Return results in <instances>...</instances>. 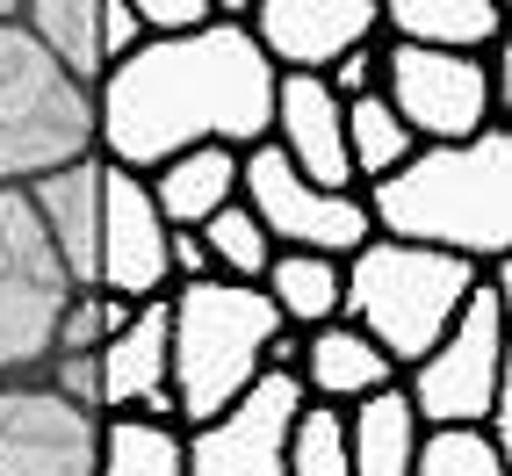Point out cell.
Masks as SVG:
<instances>
[{"label": "cell", "mask_w": 512, "mask_h": 476, "mask_svg": "<svg viewBox=\"0 0 512 476\" xmlns=\"http://www.w3.org/2000/svg\"><path fill=\"white\" fill-rule=\"evenodd\" d=\"M267 116H275V65L238 22H210L195 37H145L138 58L94 80V152L138 181L195 145H267Z\"/></svg>", "instance_id": "obj_1"}, {"label": "cell", "mask_w": 512, "mask_h": 476, "mask_svg": "<svg viewBox=\"0 0 512 476\" xmlns=\"http://www.w3.org/2000/svg\"><path fill=\"white\" fill-rule=\"evenodd\" d=\"M361 202L375 238L498 267L512 253V130L491 123L469 145H419L390 181L361 188Z\"/></svg>", "instance_id": "obj_2"}, {"label": "cell", "mask_w": 512, "mask_h": 476, "mask_svg": "<svg viewBox=\"0 0 512 476\" xmlns=\"http://www.w3.org/2000/svg\"><path fill=\"white\" fill-rule=\"evenodd\" d=\"M282 332L275 303L238 282H181L166 289V397H174V426L195 433L217 412H231L267 368V339Z\"/></svg>", "instance_id": "obj_3"}, {"label": "cell", "mask_w": 512, "mask_h": 476, "mask_svg": "<svg viewBox=\"0 0 512 476\" xmlns=\"http://www.w3.org/2000/svg\"><path fill=\"white\" fill-rule=\"evenodd\" d=\"M484 289V267L433 253V246H397V238H368L354 260H339V318L361 339L383 347V361L419 368L433 339L462 318V303Z\"/></svg>", "instance_id": "obj_4"}, {"label": "cell", "mask_w": 512, "mask_h": 476, "mask_svg": "<svg viewBox=\"0 0 512 476\" xmlns=\"http://www.w3.org/2000/svg\"><path fill=\"white\" fill-rule=\"evenodd\" d=\"M94 152V94L37 51L22 22H0V188H29Z\"/></svg>", "instance_id": "obj_5"}, {"label": "cell", "mask_w": 512, "mask_h": 476, "mask_svg": "<svg viewBox=\"0 0 512 476\" xmlns=\"http://www.w3.org/2000/svg\"><path fill=\"white\" fill-rule=\"evenodd\" d=\"M80 289L65 282L51 238L22 188H0V383L37 376L51 361L58 318Z\"/></svg>", "instance_id": "obj_6"}, {"label": "cell", "mask_w": 512, "mask_h": 476, "mask_svg": "<svg viewBox=\"0 0 512 476\" xmlns=\"http://www.w3.org/2000/svg\"><path fill=\"white\" fill-rule=\"evenodd\" d=\"M505 383H512V368H505V296L484 282L462 303V318L433 339V354L419 368H404L397 390L412 397L419 426H484Z\"/></svg>", "instance_id": "obj_7"}, {"label": "cell", "mask_w": 512, "mask_h": 476, "mask_svg": "<svg viewBox=\"0 0 512 476\" xmlns=\"http://www.w3.org/2000/svg\"><path fill=\"white\" fill-rule=\"evenodd\" d=\"M238 202H246V210L260 217V231H267V246H275V253L354 260L368 238H375L361 188H354V195H325V188L303 181L275 145L238 152Z\"/></svg>", "instance_id": "obj_8"}, {"label": "cell", "mask_w": 512, "mask_h": 476, "mask_svg": "<svg viewBox=\"0 0 512 476\" xmlns=\"http://www.w3.org/2000/svg\"><path fill=\"white\" fill-rule=\"evenodd\" d=\"M383 101L412 130V145H469L498 123L484 58L419 51V44H390V37H383Z\"/></svg>", "instance_id": "obj_9"}, {"label": "cell", "mask_w": 512, "mask_h": 476, "mask_svg": "<svg viewBox=\"0 0 512 476\" xmlns=\"http://www.w3.org/2000/svg\"><path fill=\"white\" fill-rule=\"evenodd\" d=\"M101 419L44 390L37 376L0 383V476H94Z\"/></svg>", "instance_id": "obj_10"}, {"label": "cell", "mask_w": 512, "mask_h": 476, "mask_svg": "<svg viewBox=\"0 0 512 476\" xmlns=\"http://www.w3.org/2000/svg\"><path fill=\"white\" fill-rule=\"evenodd\" d=\"M296 376H260L246 397L188 433V476H289V419H296Z\"/></svg>", "instance_id": "obj_11"}, {"label": "cell", "mask_w": 512, "mask_h": 476, "mask_svg": "<svg viewBox=\"0 0 512 476\" xmlns=\"http://www.w3.org/2000/svg\"><path fill=\"white\" fill-rule=\"evenodd\" d=\"M94 289L116 303H152L174 289L166 267V224L138 174H101V253H94Z\"/></svg>", "instance_id": "obj_12"}, {"label": "cell", "mask_w": 512, "mask_h": 476, "mask_svg": "<svg viewBox=\"0 0 512 476\" xmlns=\"http://www.w3.org/2000/svg\"><path fill=\"white\" fill-rule=\"evenodd\" d=\"M253 44L275 73H325L332 58L383 37L375 0H253Z\"/></svg>", "instance_id": "obj_13"}, {"label": "cell", "mask_w": 512, "mask_h": 476, "mask_svg": "<svg viewBox=\"0 0 512 476\" xmlns=\"http://www.w3.org/2000/svg\"><path fill=\"white\" fill-rule=\"evenodd\" d=\"M267 145H275L311 188H325V195H354L347 109L325 94V80H311V73H275V116H267Z\"/></svg>", "instance_id": "obj_14"}, {"label": "cell", "mask_w": 512, "mask_h": 476, "mask_svg": "<svg viewBox=\"0 0 512 476\" xmlns=\"http://www.w3.org/2000/svg\"><path fill=\"white\" fill-rule=\"evenodd\" d=\"M101 419L138 412V419H166L174 426V397H166V296L130 303L123 332L101 339Z\"/></svg>", "instance_id": "obj_15"}, {"label": "cell", "mask_w": 512, "mask_h": 476, "mask_svg": "<svg viewBox=\"0 0 512 476\" xmlns=\"http://www.w3.org/2000/svg\"><path fill=\"white\" fill-rule=\"evenodd\" d=\"M101 174H109V166H101V152H87V159H73V166H58V174H44V181L22 188L73 289H94V253H101Z\"/></svg>", "instance_id": "obj_16"}, {"label": "cell", "mask_w": 512, "mask_h": 476, "mask_svg": "<svg viewBox=\"0 0 512 476\" xmlns=\"http://www.w3.org/2000/svg\"><path fill=\"white\" fill-rule=\"evenodd\" d=\"M397 368L383 361V347L375 339H361L347 318H332L318 332H303V354H296V390L311 404H332V412H347V404L390 390Z\"/></svg>", "instance_id": "obj_17"}, {"label": "cell", "mask_w": 512, "mask_h": 476, "mask_svg": "<svg viewBox=\"0 0 512 476\" xmlns=\"http://www.w3.org/2000/svg\"><path fill=\"white\" fill-rule=\"evenodd\" d=\"M145 195H152V210L166 231H202L224 202H238V152L224 145H195L181 159H166L145 174Z\"/></svg>", "instance_id": "obj_18"}, {"label": "cell", "mask_w": 512, "mask_h": 476, "mask_svg": "<svg viewBox=\"0 0 512 476\" xmlns=\"http://www.w3.org/2000/svg\"><path fill=\"white\" fill-rule=\"evenodd\" d=\"M390 44H419V51H455V58H484L505 37L498 0H390L375 8Z\"/></svg>", "instance_id": "obj_19"}, {"label": "cell", "mask_w": 512, "mask_h": 476, "mask_svg": "<svg viewBox=\"0 0 512 476\" xmlns=\"http://www.w3.org/2000/svg\"><path fill=\"white\" fill-rule=\"evenodd\" d=\"M347 469L354 476H412V455H419V412H412V397H404L397 383L390 390H375L361 404H347Z\"/></svg>", "instance_id": "obj_20"}, {"label": "cell", "mask_w": 512, "mask_h": 476, "mask_svg": "<svg viewBox=\"0 0 512 476\" xmlns=\"http://www.w3.org/2000/svg\"><path fill=\"white\" fill-rule=\"evenodd\" d=\"M22 29L73 87L94 94V80L109 73L101 65V0H22Z\"/></svg>", "instance_id": "obj_21"}, {"label": "cell", "mask_w": 512, "mask_h": 476, "mask_svg": "<svg viewBox=\"0 0 512 476\" xmlns=\"http://www.w3.org/2000/svg\"><path fill=\"white\" fill-rule=\"evenodd\" d=\"M260 296L275 303V318L289 332H318L339 318V260H318V253H275L260 275Z\"/></svg>", "instance_id": "obj_22"}, {"label": "cell", "mask_w": 512, "mask_h": 476, "mask_svg": "<svg viewBox=\"0 0 512 476\" xmlns=\"http://www.w3.org/2000/svg\"><path fill=\"white\" fill-rule=\"evenodd\" d=\"M94 476H188V433L166 419L116 412V419H101Z\"/></svg>", "instance_id": "obj_23"}, {"label": "cell", "mask_w": 512, "mask_h": 476, "mask_svg": "<svg viewBox=\"0 0 512 476\" xmlns=\"http://www.w3.org/2000/svg\"><path fill=\"white\" fill-rule=\"evenodd\" d=\"M202 238V260H210V282H238V289H260L267 260H275V246H267L260 217L246 210V202H224V210L195 231Z\"/></svg>", "instance_id": "obj_24"}, {"label": "cell", "mask_w": 512, "mask_h": 476, "mask_svg": "<svg viewBox=\"0 0 512 476\" xmlns=\"http://www.w3.org/2000/svg\"><path fill=\"white\" fill-rule=\"evenodd\" d=\"M412 152H419V145H412V130L390 116V101H383V94L347 101V166H354V188L390 181Z\"/></svg>", "instance_id": "obj_25"}, {"label": "cell", "mask_w": 512, "mask_h": 476, "mask_svg": "<svg viewBox=\"0 0 512 476\" xmlns=\"http://www.w3.org/2000/svg\"><path fill=\"white\" fill-rule=\"evenodd\" d=\"M282 462H289V476H354V469H347V419H339L332 404H311V397H303L296 419H289Z\"/></svg>", "instance_id": "obj_26"}, {"label": "cell", "mask_w": 512, "mask_h": 476, "mask_svg": "<svg viewBox=\"0 0 512 476\" xmlns=\"http://www.w3.org/2000/svg\"><path fill=\"white\" fill-rule=\"evenodd\" d=\"M412 476H505V455L476 426H426Z\"/></svg>", "instance_id": "obj_27"}, {"label": "cell", "mask_w": 512, "mask_h": 476, "mask_svg": "<svg viewBox=\"0 0 512 476\" xmlns=\"http://www.w3.org/2000/svg\"><path fill=\"white\" fill-rule=\"evenodd\" d=\"M123 318H130V303L101 296V289H80L73 303H65V318H58L51 354H101V339H109V332H123Z\"/></svg>", "instance_id": "obj_28"}, {"label": "cell", "mask_w": 512, "mask_h": 476, "mask_svg": "<svg viewBox=\"0 0 512 476\" xmlns=\"http://www.w3.org/2000/svg\"><path fill=\"white\" fill-rule=\"evenodd\" d=\"M318 80H325V94L339 101V109H347V101L383 94V37H375V44H361V51H347V58H332Z\"/></svg>", "instance_id": "obj_29"}, {"label": "cell", "mask_w": 512, "mask_h": 476, "mask_svg": "<svg viewBox=\"0 0 512 476\" xmlns=\"http://www.w3.org/2000/svg\"><path fill=\"white\" fill-rule=\"evenodd\" d=\"M37 383L58 390L65 404H80V412L101 419V368H94V354H51V361L37 368Z\"/></svg>", "instance_id": "obj_30"}, {"label": "cell", "mask_w": 512, "mask_h": 476, "mask_svg": "<svg viewBox=\"0 0 512 476\" xmlns=\"http://www.w3.org/2000/svg\"><path fill=\"white\" fill-rule=\"evenodd\" d=\"M138 8V29L145 37H195V29H210V0H130Z\"/></svg>", "instance_id": "obj_31"}, {"label": "cell", "mask_w": 512, "mask_h": 476, "mask_svg": "<svg viewBox=\"0 0 512 476\" xmlns=\"http://www.w3.org/2000/svg\"><path fill=\"white\" fill-rule=\"evenodd\" d=\"M145 51V29H138V8L130 0H101V65H123Z\"/></svg>", "instance_id": "obj_32"}, {"label": "cell", "mask_w": 512, "mask_h": 476, "mask_svg": "<svg viewBox=\"0 0 512 476\" xmlns=\"http://www.w3.org/2000/svg\"><path fill=\"white\" fill-rule=\"evenodd\" d=\"M166 267H174V289L181 282H210V260H202L195 231H166Z\"/></svg>", "instance_id": "obj_33"}, {"label": "cell", "mask_w": 512, "mask_h": 476, "mask_svg": "<svg viewBox=\"0 0 512 476\" xmlns=\"http://www.w3.org/2000/svg\"><path fill=\"white\" fill-rule=\"evenodd\" d=\"M0 22H22V0H0Z\"/></svg>", "instance_id": "obj_34"}]
</instances>
